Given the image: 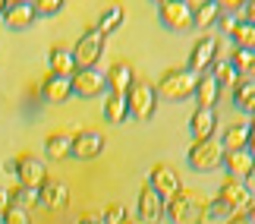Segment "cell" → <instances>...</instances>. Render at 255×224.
I'll use <instances>...</instances> for the list:
<instances>
[{
	"instance_id": "1",
	"label": "cell",
	"mask_w": 255,
	"mask_h": 224,
	"mask_svg": "<svg viewBox=\"0 0 255 224\" xmlns=\"http://www.w3.org/2000/svg\"><path fill=\"white\" fill-rule=\"evenodd\" d=\"M208 196L199 190V187H186L170 196L164 202V215H167L173 224H205L208 221Z\"/></svg>"
},
{
	"instance_id": "2",
	"label": "cell",
	"mask_w": 255,
	"mask_h": 224,
	"mask_svg": "<svg viewBox=\"0 0 255 224\" xmlns=\"http://www.w3.org/2000/svg\"><path fill=\"white\" fill-rule=\"evenodd\" d=\"M195 79L186 66H167L161 76H158V98H167V101H189L195 95Z\"/></svg>"
},
{
	"instance_id": "3",
	"label": "cell",
	"mask_w": 255,
	"mask_h": 224,
	"mask_svg": "<svg viewBox=\"0 0 255 224\" xmlns=\"http://www.w3.org/2000/svg\"><path fill=\"white\" fill-rule=\"evenodd\" d=\"M126 101H129V117H135V120H151L154 111H158V89H154V82L135 76V82L126 92Z\"/></svg>"
},
{
	"instance_id": "4",
	"label": "cell",
	"mask_w": 255,
	"mask_h": 224,
	"mask_svg": "<svg viewBox=\"0 0 255 224\" xmlns=\"http://www.w3.org/2000/svg\"><path fill=\"white\" fill-rule=\"evenodd\" d=\"M218 54H221L218 38H214L211 32H202V35L192 41V47H189V60H186V70H189L192 76H205V73H211V66H214V60H218Z\"/></svg>"
},
{
	"instance_id": "5",
	"label": "cell",
	"mask_w": 255,
	"mask_h": 224,
	"mask_svg": "<svg viewBox=\"0 0 255 224\" xmlns=\"http://www.w3.org/2000/svg\"><path fill=\"white\" fill-rule=\"evenodd\" d=\"M186 161H189V168L199 171V174L218 171L224 164V145H221V139L214 136V139H205V142H192L189 152H186Z\"/></svg>"
},
{
	"instance_id": "6",
	"label": "cell",
	"mask_w": 255,
	"mask_h": 224,
	"mask_svg": "<svg viewBox=\"0 0 255 224\" xmlns=\"http://www.w3.org/2000/svg\"><path fill=\"white\" fill-rule=\"evenodd\" d=\"M104 54V35L98 28H85L79 35V41L73 44V60H76V70H95L98 60Z\"/></svg>"
},
{
	"instance_id": "7",
	"label": "cell",
	"mask_w": 255,
	"mask_h": 224,
	"mask_svg": "<svg viewBox=\"0 0 255 224\" xmlns=\"http://www.w3.org/2000/svg\"><path fill=\"white\" fill-rule=\"evenodd\" d=\"M148 183L154 187V193L167 202L170 196H176V193L183 190V180H180V171L173 168L170 161H154L151 171H148Z\"/></svg>"
},
{
	"instance_id": "8",
	"label": "cell",
	"mask_w": 255,
	"mask_h": 224,
	"mask_svg": "<svg viewBox=\"0 0 255 224\" xmlns=\"http://www.w3.org/2000/svg\"><path fill=\"white\" fill-rule=\"evenodd\" d=\"M16 180L22 187H32V190H41V183L47 180V168L44 161L32 152H19L16 155Z\"/></svg>"
},
{
	"instance_id": "9",
	"label": "cell",
	"mask_w": 255,
	"mask_h": 224,
	"mask_svg": "<svg viewBox=\"0 0 255 224\" xmlns=\"http://www.w3.org/2000/svg\"><path fill=\"white\" fill-rule=\"evenodd\" d=\"M73 95L76 98H98V95H107V79L104 73L98 70H76L73 73Z\"/></svg>"
},
{
	"instance_id": "10",
	"label": "cell",
	"mask_w": 255,
	"mask_h": 224,
	"mask_svg": "<svg viewBox=\"0 0 255 224\" xmlns=\"http://www.w3.org/2000/svg\"><path fill=\"white\" fill-rule=\"evenodd\" d=\"M158 16L170 32H183V28L192 25V6L186 3V0H161Z\"/></svg>"
},
{
	"instance_id": "11",
	"label": "cell",
	"mask_w": 255,
	"mask_h": 224,
	"mask_svg": "<svg viewBox=\"0 0 255 224\" xmlns=\"http://www.w3.org/2000/svg\"><path fill=\"white\" fill-rule=\"evenodd\" d=\"M101 152H104V133H101V130H76L70 158H79V161H95Z\"/></svg>"
},
{
	"instance_id": "12",
	"label": "cell",
	"mask_w": 255,
	"mask_h": 224,
	"mask_svg": "<svg viewBox=\"0 0 255 224\" xmlns=\"http://www.w3.org/2000/svg\"><path fill=\"white\" fill-rule=\"evenodd\" d=\"M135 218H142L145 224H161V218H164V199L154 193L148 180L139 187V215Z\"/></svg>"
},
{
	"instance_id": "13",
	"label": "cell",
	"mask_w": 255,
	"mask_h": 224,
	"mask_svg": "<svg viewBox=\"0 0 255 224\" xmlns=\"http://www.w3.org/2000/svg\"><path fill=\"white\" fill-rule=\"evenodd\" d=\"M218 133V111L214 108H195L189 117V136L192 142H205V139H214Z\"/></svg>"
},
{
	"instance_id": "14",
	"label": "cell",
	"mask_w": 255,
	"mask_h": 224,
	"mask_svg": "<svg viewBox=\"0 0 255 224\" xmlns=\"http://www.w3.org/2000/svg\"><path fill=\"white\" fill-rule=\"evenodd\" d=\"M0 19H3L6 28H13V32H25V28H32L38 13H35V3H28V0H16V3H6V9H3Z\"/></svg>"
},
{
	"instance_id": "15",
	"label": "cell",
	"mask_w": 255,
	"mask_h": 224,
	"mask_svg": "<svg viewBox=\"0 0 255 224\" xmlns=\"http://www.w3.org/2000/svg\"><path fill=\"white\" fill-rule=\"evenodd\" d=\"M218 196L227 202V206L233 212H246L249 209V202H252V193L249 187L243 180H233V177H224L221 180V187H218Z\"/></svg>"
},
{
	"instance_id": "16",
	"label": "cell",
	"mask_w": 255,
	"mask_h": 224,
	"mask_svg": "<svg viewBox=\"0 0 255 224\" xmlns=\"http://www.w3.org/2000/svg\"><path fill=\"white\" fill-rule=\"evenodd\" d=\"M38 196H41V209H47V212H60V209L70 206V187L63 180L47 177L41 183V190H38Z\"/></svg>"
},
{
	"instance_id": "17",
	"label": "cell",
	"mask_w": 255,
	"mask_h": 224,
	"mask_svg": "<svg viewBox=\"0 0 255 224\" xmlns=\"http://www.w3.org/2000/svg\"><path fill=\"white\" fill-rule=\"evenodd\" d=\"M104 79H107V92H120V95H126V92H129V85L135 82V70H132L129 60H114L111 66H107Z\"/></svg>"
},
{
	"instance_id": "18",
	"label": "cell",
	"mask_w": 255,
	"mask_h": 224,
	"mask_svg": "<svg viewBox=\"0 0 255 224\" xmlns=\"http://www.w3.org/2000/svg\"><path fill=\"white\" fill-rule=\"evenodd\" d=\"M47 73L54 76H66V79H73L76 73V60H73V47H66L57 41L51 51H47Z\"/></svg>"
},
{
	"instance_id": "19",
	"label": "cell",
	"mask_w": 255,
	"mask_h": 224,
	"mask_svg": "<svg viewBox=\"0 0 255 224\" xmlns=\"http://www.w3.org/2000/svg\"><path fill=\"white\" fill-rule=\"evenodd\" d=\"M70 95H73V82L66 79V76L47 73L44 79H41V98H44L47 104H63Z\"/></svg>"
},
{
	"instance_id": "20",
	"label": "cell",
	"mask_w": 255,
	"mask_h": 224,
	"mask_svg": "<svg viewBox=\"0 0 255 224\" xmlns=\"http://www.w3.org/2000/svg\"><path fill=\"white\" fill-rule=\"evenodd\" d=\"M230 95H233V108L246 114V120H249V117H255V79L240 76L237 85L230 89Z\"/></svg>"
},
{
	"instance_id": "21",
	"label": "cell",
	"mask_w": 255,
	"mask_h": 224,
	"mask_svg": "<svg viewBox=\"0 0 255 224\" xmlns=\"http://www.w3.org/2000/svg\"><path fill=\"white\" fill-rule=\"evenodd\" d=\"M221 145H224V152H246V145H249V120H233V123L224 126Z\"/></svg>"
},
{
	"instance_id": "22",
	"label": "cell",
	"mask_w": 255,
	"mask_h": 224,
	"mask_svg": "<svg viewBox=\"0 0 255 224\" xmlns=\"http://www.w3.org/2000/svg\"><path fill=\"white\" fill-rule=\"evenodd\" d=\"M221 168L227 171V177L246 183V177L255 168V158H252L249 152H224V164H221Z\"/></svg>"
},
{
	"instance_id": "23",
	"label": "cell",
	"mask_w": 255,
	"mask_h": 224,
	"mask_svg": "<svg viewBox=\"0 0 255 224\" xmlns=\"http://www.w3.org/2000/svg\"><path fill=\"white\" fill-rule=\"evenodd\" d=\"M73 136L76 133H70V130H57V133H51L44 139V155L51 161H63V158H70V152H73Z\"/></svg>"
},
{
	"instance_id": "24",
	"label": "cell",
	"mask_w": 255,
	"mask_h": 224,
	"mask_svg": "<svg viewBox=\"0 0 255 224\" xmlns=\"http://www.w3.org/2000/svg\"><path fill=\"white\" fill-rule=\"evenodd\" d=\"M101 114H104L107 123H126V120H129V101H126V95H120V92H107V95H104V108H101Z\"/></svg>"
},
{
	"instance_id": "25",
	"label": "cell",
	"mask_w": 255,
	"mask_h": 224,
	"mask_svg": "<svg viewBox=\"0 0 255 224\" xmlns=\"http://www.w3.org/2000/svg\"><path fill=\"white\" fill-rule=\"evenodd\" d=\"M192 25L195 28H211L221 16V3L218 0H192Z\"/></svg>"
},
{
	"instance_id": "26",
	"label": "cell",
	"mask_w": 255,
	"mask_h": 224,
	"mask_svg": "<svg viewBox=\"0 0 255 224\" xmlns=\"http://www.w3.org/2000/svg\"><path fill=\"white\" fill-rule=\"evenodd\" d=\"M218 95H221V89H218V82H214V76L211 73H205V76H199L195 79V108H214L218 104Z\"/></svg>"
},
{
	"instance_id": "27",
	"label": "cell",
	"mask_w": 255,
	"mask_h": 224,
	"mask_svg": "<svg viewBox=\"0 0 255 224\" xmlns=\"http://www.w3.org/2000/svg\"><path fill=\"white\" fill-rule=\"evenodd\" d=\"M123 19H126V9H123L120 3H111L107 9H101V16H98L95 28H98V32H101V35L107 38V35H114L117 28L123 25Z\"/></svg>"
},
{
	"instance_id": "28",
	"label": "cell",
	"mask_w": 255,
	"mask_h": 224,
	"mask_svg": "<svg viewBox=\"0 0 255 224\" xmlns=\"http://www.w3.org/2000/svg\"><path fill=\"white\" fill-rule=\"evenodd\" d=\"M211 76H214V82H218V89H221V92H224V89H233V85H237V79H240L237 66H233L227 57H218V60H214Z\"/></svg>"
},
{
	"instance_id": "29",
	"label": "cell",
	"mask_w": 255,
	"mask_h": 224,
	"mask_svg": "<svg viewBox=\"0 0 255 224\" xmlns=\"http://www.w3.org/2000/svg\"><path fill=\"white\" fill-rule=\"evenodd\" d=\"M9 206H19V209L32 212L35 206H41V196H38V190L16 183V187H9Z\"/></svg>"
},
{
	"instance_id": "30",
	"label": "cell",
	"mask_w": 255,
	"mask_h": 224,
	"mask_svg": "<svg viewBox=\"0 0 255 224\" xmlns=\"http://www.w3.org/2000/svg\"><path fill=\"white\" fill-rule=\"evenodd\" d=\"M227 60L237 66L240 76H249V79H255V51H246V47H233V51L227 54Z\"/></svg>"
},
{
	"instance_id": "31",
	"label": "cell",
	"mask_w": 255,
	"mask_h": 224,
	"mask_svg": "<svg viewBox=\"0 0 255 224\" xmlns=\"http://www.w3.org/2000/svg\"><path fill=\"white\" fill-rule=\"evenodd\" d=\"M233 38V47H246V51H255V25L252 22H237V28L230 32Z\"/></svg>"
},
{
	"instance_id": "32",
	"label": "cell",
	"mask_w": 255,
	"mask_h": 224,
	"mask_svg": "<svg viewBox=\"0 0 255 224\" xmlns=\"http://www.w3.org/2000/svg\"><path fill=\"white\" fill-rule=\"evenodd\" d=\"M101 215H104V224H126V218H129L126 206H120V202H107Z\"/></svg>"
},
{
	"instance_id": "33",
	"label": "cell",
	"mask_w": 255,
	"mask_h": 224,
	"mask_svg": "<svg viewBox=\"0 0 255 224\" xmlns=\"http://www.w3.org/2000/svg\"><path fill=\"white\" fill-rule=\"evenodd\" d=\"M230 215H233V209H230L221 196H214V199L208 202V218H214V221H218V218H221V221H227Z\"/></svg>"
},
{
	"instance_id": "34",
	"label": "cell",
	"mask_w": 255,
	"mask_h": 224,
	"mask_svg": "<svg viewBox=\"0 0 255 224\" xmlns=\"http://www.w3.org/2000/svg\"><path fill=\"white\" fill-rule=\"evenodd\" d=\"M0 221L3 224H28V212L19 209V206H6V212L0 215Z\"/></svg>"
},
{
	"instance_id": "35",
	"label": "cell",
	"mask_w": 255,
	"mask_h": 224,
	"mask_svg": "<svg viewBox=\"0 0 255 224\" xmlns=\"http://www.w3.org/2000/svg\"><path fill=\"white\" fill-rule=\"evenodd\" d=\"M237 22H240V16H237V13H224V9H221V16H218V22H214V25H218V32H221V35H230L233 28H237Z\"/></svg>"
},
{
	"instance_id": "36",
	"label": "cell",
	"mask_w": 255,
	"mask_h": 224,
	"mask_svg": "<svg viewBox=\"0 0 255 224\" xmlns=\"http://www.w3.org/2000/svg\"><path fill=\"white\" fill-rule=\"evenodd\" d=\"M60 9H63V0H38V3H35L38 16H57Z\"/></svg>"
},
{
	"instance_id": "37",
	"label": "cell",
	"mask_w": 255,
	"mask_h": 224,
	"mask_svg": "<svg viewBox=\"0 0 255 224\" xmlns=\"http://www.w3.org/2000/svg\"><path fill=\"white\" fill-rule=\"evenodd\" d=\"M76 224H104V215L88 209V212H82V215H79V221H76Z\"/></svg>"
},
{
	"instance_id": "38",
	"label": "cell",
	"mask_w": 255,
	"mask_h": 224,
	"mask_svg": "<svg viewBox=\"0 0 255 224\" xmlns=\"http://www.w3.org/2000/svg\"><path fill=\"white\" fill-rule=\"evenodd\" d=\"M243 22H252L255 25V0H249V3H243Z\"/></svg>"
},
{
	"instance_id": "39",
	"label": "cell",
	"mask_w": 255,
	"mask_h": 224,
	"mask_svg": "<svg viewBox=\"0 0 255 224\" xmlns=\"http://www.w3.org/2000/svg\"><path fill=\"white\" fill-rule=\"evenodd\" d=\"M246 152L255 158V117H249V145H246Z\"/></svg>"
},
{
	"instance_id": "40",
	"label": "cell",
	"mask_w": 255,
	"mask_h": 224,
	"mask_svg": "<svg viewBox=\"0 0 255 224\" xmlns=\"http://www.w3.org/2000/svg\"><path fill=\"white\" fill-rule=\"evenodd\" d=\"M224 224H249V215H246V212H233Z\"/></svg>"
},
{
	"instance_id": "41",
	"label": "cell",
	"mask_w": 255,
	"mask_h": 224,
	"mask_svg": "<svg viewBox=\"0 0 255 224\" xmlns=\"http://www.w3.org/2000/svg\"><path fill=\"white\" fill-rule=\"evenodd\" d=\"M6 206H9V190H6V187H0V215L6 212Z\"/></svg>"
},
{
	"instance_id": "42",
	"label": "cell",
	"mask_w": 255,
	"mask_h": 224,
	"mask_svg": "<svg viewBox=\"0 0 255 224\" xmlns=\"http://www.w3.org/2000/svg\"><path fill=\"white\" fill-rule=\"evenodd\" d=\"M3 171H6V174H16V158H6V161H3Z\"/></svg>"
},
{
	"instance_id": "43",
	"label": "cell",
	"mask_w": 255,
	"mask_h": 224,
	"mask_svg": "<svg viewBox=\"0 0 255 224\" xmlns=\"http://www.w3.org/2000/svg\"><path fill=\"white\" fill-rule=\"evenodd\" d=\"M246 187H249V193H252V196H255V168H252V174H249V177H246Z\"/></svg>"
},
{
	"instance_id": "44",
	"label": "cell",
	"mask_w": 255,
	"mask_h": 224,
	"mask_svg": "<svg viewBox=\"0 0 255 224\" xmlns=\"http://www.w3.org/2000/svg\"><path fill=\"white\" fill-rule=\"evenodd\" d=\"M246 215H249V224H255V196H252V202H249V209H246Z\"/></svg>"
},
{
	"instance_id": "45",
	"label": "cell",
	"mask_w": 255,
	"mask_h": 224,
	"mask_svg": "<svg viewBox=\"0 0 255 224\" xmlns=\"http://www.w3.org/2000/svg\"><path fill=\"white\" fill-rule=\"evenodd\" d=\"M126 224H145L142 218H126Z\"/></svg>"
},
{
	"instance_id": "46",
	"label": "cell",
	"mask_w": 255,
	"mask_h": 224,
	"mask_svg": "<svg viewBox=\"0 0 255 224\" xmlns=\"http://www.w3.org/2000/svg\"><path fill=\"white\" fill-rule=\"evenodd\" d=\"M3 9H6V0H0V16H3Z\"/></svg>"
},
{
	"instance_id": "47",
	"label": "cell",
	"mask_w": 255,
	"mask_h": 224,
	"mask_svg": "<svg viewBox=\"0 0 255 224\" xmlns=\"http://www.w3.org/2000/svg\"><path fill=\"white\" fill-rule=\"evenodd\" d=\"M161 224H164V221H161Z\"/></svg>"
}]
</instances>
